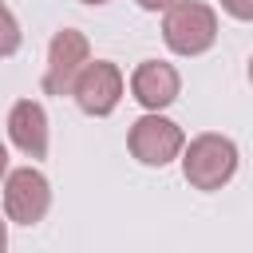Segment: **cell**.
<instances>
[{
    "label": "cell",
    "mask_w": 253,
    "mask_h": 253,
    "mask_svg": "<svg viewBox=\"0 0 253 253\" xmlns=\"http://www.w3.org/2000/svg\"><path fill=\"white\" fill-rule=\"evenodd\" d=\"M182 174L194 190H221L237 174V146L225 134H198L182 146Z\"/></svg>",
    "instance_id": "6da1fadb"
},
{
    "label": "cell",
    "mask_w": 253,
    "mask_h": 253,
    "mask_svg": "<svg viewBox=\"0 0 253 253\" xmlns=\"http://www.w3.org/2000/svg\"><path fill=\"white\" fill-rule=\"evenodd\" d=\"M162 40L178 55H202L217 40V12L202 0H174L162 20Z\"/></svg>",
    "instance_id": "7a4b0ae2"
},
{
    "label": "cell",
    "mask_w": 253,
    "mask_h": 253,
    "mask_svg": "<svg viewBox=\"0 0 253 253\" xmlns=\"http://www.w3.org/2000/svg\"><path fill=\"white\" fill-rule=\"evenodd\" d=\"M126 146H130V154L142 166H166V162H174L182 154L186 138H182V126L178 123H170L158 111H150V115H142V119L130 123Z\"/></svg>",
    "instance_id": "3957f363"
},
{
    "label": "cell",
    "mask_w": 253,
    "mask_h": 253,
    "mask_svg": "<svg viewBox=\"0 0 253 253\" xmlns=\"http://www.w3.org/2000/svg\"><path fill=\"white\" fill-rule=\"evenodd\" d=\"M47 206H51V186L40 170L20 166V170L4 174V213H8V221L36 225V221H43Z\"/></svg>",
    "instance_id": "277c9868"
},
{
    "label": "cell",
    "mask_w": 253,
    "mask_h": 253,
    "mask_svg": "<svg viewBox=\"0 0 253 253\" xmlns=\"http://www.w3.org/2000/svg\"><path fill=\"white\" fill-rule=\"evenodd\" d=\"M87 59H91V43L83 32H75V28L55 32V40L47 47V67H43V91L47 95H71L75 75L87 67Z\"/></svg>",
    "instance_id": "5b68a950"
},
{
    "label": "cell",
    "mask_w": 253,
    "mask_h": 253,
    "mask_svg": "<svg viewBox=\"0 0 253 253\" xmlns=\"http://www.w3.org/2000/svg\"><path fill=\"white\" fill-rule=\"evenodd\" d=\"M71 95H75V103H79L83 115L103 119V115H111V111L119 107V99H123V71H119L111 59H95V63L87 59V67L75 75Z\"/></svg>",
    "instance_id": "8992f818"
},
{
    "label": "cell",
    "mask_w": 253,
    "mask_h": 253,
    "mask_svg": "<svg viewBox=\"0 0 253 253\" xmlns=\"http://www.w3.org/2000/svg\"><path fill=\"white\" fill-rule=\"evenodd\" d=\"M178 91H182V79H178V71H174L170 63H162V59H142V63L134 67V75H130V95H134L146 111L170 107V103L178 99Z\"/></svg>",
    "instance_id": "52a82bcc"
},
{
    "label": "cell",
    "mask_w": 253,
    "mask_h": 253,
    "mask_svg": "<svg viewBox=\"0 0 253 253\" xmlns=\"http://www.w3.org/2000/svg\"><path fill=\"white\" fill-rule=\"evenodd\" d=\"M8 138L28 154V158H43L47 154V115L36 99H20L8 115Z\"/></svg>",
    "instance_id": "ba28073f"
},
{
    "label": "cell",
    "mask_w": 253,
    "mask_h": 253,
    "mask_svg": "<svg viewBox=\"0 0 253 253\" xmlns=\"http://www.w3.org/2000/svg\"><path fill=\"white\" fill-rule=\"evenodd\" d=\"M16 51H20V24L8 12V4H0V59H8Z\"/></svg>",
    "instance_id": "9c48e42d"
},
{
    "label": "cell",
    "mask_w": 253,
    "mask_h": 253,
    "mask_svg": "<svg viewBox=\"0 0 253 253\" xmlns=\"http://www.w3.org/2000/svg\"><path fill=\"white\" fill-rule=\"evenodd\" d=\"M221 8L233 20H253V0H221Z\"/></svg>",
    "instance_id": "30bf717a"
},
{
    "label": "cell",
    "mask_w": 253,
    "mask_h": 253,
    "mask_svg": "<svg viewBox=\"0 0 253 253\" xmlns=\"http://www.w3.org/2000/svg\"><path fill=\"white\" fill-rule=\"evenodd\" d=\"M138 8H146V12H162V8H170L174 0H134Z\"/></svg>",
    "instance_id": "8fae6325"
},
{
    "label": "cell",
    "mask_w": 253,
    "mask_h": 253,
    "mask_svg": "<svg viewBox=\"0 0 253 253\" xmlns=\"http://www.w3.org/2000/svg\"><path fill=\"white\" fill-rule=\"evenodd\" d=\"M8 174V150H4V142H0V178Z\"/></svg>",
    "instance_id": "7c38bea8"
},
{
    "label": "cell",
    "mask_w": 253,
    "mask_h": 253,
    "mask_svg": "<svg viewBox=\"0 0 253 253\" xmlns=\"http://www.w3.org/2000/svg\"><path fill=\"white\" fill-rule=\"evenodd\" d=\"M4 245H8V225L0 221V253H4Z\"/></svg>",
    "instance_id": "4fadbf2b"
},
{
    "label": "cell",
    "mask_w": 253,
    "mask_h": 253,
    "mask_svg": "<svg viewBox=\"0 0 253 253\" xmlns=\"http://www.w3.org/2000/svg\"><path fill=\"white\" fill-rule=\"evenodd\" d=\"M79 4H91V8H99V4H107V0H79Z\"/></svg>",
    "instance_id": "5bb4252c"
},
{
    "label": "cell",
    "mask_w": 253,
    "mask_h": 253,
    "mask_svg": "<svg viewBox=\"0 0 253 253\" xmlns=\"http://www.w3.org/2000/svg\"><path fill=\"white\" fill-rule=\"evenodd\" d=\"M249 83H253V59H249Z\"/></svg>",
    "instance_id": "9a60e30c"
}]
</instances>
